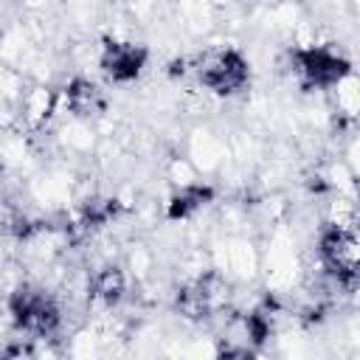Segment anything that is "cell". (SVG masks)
<instances>
[{"label": "cell", "mask_w": 360, "mask_h": 360, "mask_svg": "<svg viewBox=\"0 0 360 360\" xmlns=\"http://www.w3.org/2000/svg\"><path fill=\"white\" fill-rule=\"evenodd\" d=\"M318 250L321 259L326 264V270L338 278L340 287L352 290L357 281V239L354 231L346 225H329L321 231L318 239Z\"/></svg>", "instance_id": "1"}, {"label": "cell", "mask_w": 360, "mask_h": 360, "mask_svg": "<svg viewBox=\"0 0 360 360\" xmlns=\"http://www.w3.org/2000/svg\"><path fill=\"white\" fill-rule=\"evenodd\" d=\"M248 82H250V68L236 48L217 51L200 65V84L217 96H233L245 90Z\"/></svg>", "instance_id": "2"}, {"label": "cell", "mask_w": 360, "mask_h": 360, "mask_svg": "<svg viewBox=\"0 0 360 360\" xmlns=\"http://www.w3.org/2000/svg\"><path fill=\"white\" fill-rule=\"evenodd\" d=\"M8 312L14 318V323L37 338H45L51 332H56L59 326V309L56 304L39 292V290H31V287H20L17 292H11L8 298Z\"/></svg>", "instance_id": "3"}, {"label": "cell", "mask_w": 360, "mask_h": 360, "mask_svg": "<svg viewBox=\"0 0 360 360\" xmlns=\"http://www.w3.org/2000/svg\"><path fill=\"white\" fill-rule=\"evenodd\" d=\"M292 59L304 82L312 87H335L349 76V62L329 48H301Z\"/></svg>", "instance_id": "4"}, {"label": "cell", "mask_w": 360, "mask_h": 360, "mask_svg": "<svg viewBox=\"0 0 360 360\" xmlns=\"http://www.w3.org/2000/svg\"><path fill=\"white\" fill-rule=\"evenodd\" d=\"M149 53L143 45H132V42H107L101 51V70L107 73V79L124 84L141 76L143 65H146Z\"/></svg>", "instance_id": "5"}, {"label": "cell", "mask_w": 360, "mask_h": 360, "mask_svg": "<svg viewBox=\"0 0 360 360\" xmlns=\"http://www.w3.org/2000/svg\"><path fill=\"white\" fill-rule=\"evenodd\" d=\"M214 186L208 183H188L183 186L172 200H169V208H166V217L169 219H188L194 217L200 208H205L211 200H214Z\"/></svg>", "instance_id": "6"}, {"label": "cell", "mask_w": 360, "mask_h": 360, "mask_svg": "<svg viewBox=\"0 0 360 360\" xmlns=\"http://www.w3.org/2000/svg\"><path fill=\"white\" fill-rule=\"evenodd\" d=\"M68 98H70V107H73L76 112H93V110H98V107H101L98 87H96V84H90V82H82V79H76V82L70 84Z\"/></svg>", "instance_id": "7"}, {"label": "cell", "mask_w": 360, "mask_h": 360, "mask_svg": "<svg viewBox=\"0 0 360 360\" xmlns=\"http://www.w3.org/2000/svg\"><path fill=\"white\" fill-rule=\"evenodd\" d=\"M93 292L98 295V298H104V301H118L121 298V292H124V278H121V273L115 270V267H107V270H101L96 278H93Z\"/></svg>", "instance_id": "8"}]
</instances>
